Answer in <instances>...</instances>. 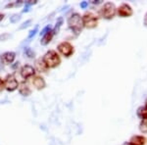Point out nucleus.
<instances>
[{"instance_id":"16","label":"nucleus","mask_w":147,"mask_h":145,"mask_svg":"<svg viewBox=\"0 0 147 145\" xmlns=\"http://www.w3.org/2000/svg\"><path fill=\"white\" fill-rule=\"evenodd\" d=\"M24 53H25L26 56L30 59L34 58V56H35V53L34 52V50L30 48V47H25V48H24Z\"/></svg>"},{"instance_id":"25","label":"nucleus","mask_w":147,"mask_h":145,"mask_svg":"<svg viewBox=\"0 0 147 145\" xmlns=\"http://www.w3.org/2000/svg\"><path fill=\"white\" fill-rule=\"evenodd\" d=\"M37 3V1L36 0H34V1H32V0H30V1H26V5H28V6H32V5H34V4H36Z\"/></svg>"},{"instance_id":"3","label":"nucleus","mask_w":147,"mask_h":145,"mask_svg":"<svg viewBox=\"0 0 147 145\" xmlns=\"http://www.w3.org/2000/svg\"><path fill=\"white\" fill-rule=\"evenodd\" d=\"M116 13H117V8H116L115 4L112 3V2H107V3H105L100 9L101 17L106 19V20H111V19H113L115 17Z\"/></svg>"},{"instance_id":"6","label":"nucleus","mask_w":147,"mask_h":145,"mask_svg":"<svg viewBox=\"0 0 147 145\" xmlns=\"http://www.w3.org/2000/svg\"><path fill=\"white\" fill-rule=\"evenodd\" d=\"M57 49H58V51L60 52V53L62 54L63 56H65V57L72 56L73 54H74V52H75L74 46L70 43V42H68V41L61 42V43L59 44L58 46H57Z\"/></svg>"},{"instance_id":"24","label":"nucleus","mask_w":147,"mask_h":145,"mask_svg":"<svg viewBox=\"0 0 147 145\" xmlns=\"http://www.w3.org/2000/svg\"><path fill=\"white\" fill-rule=\"evenodd\" d=\"M80 8H82V9H85L87 6H88V2H87V1H82V2H80Z\"/></svg>"},{"instance_id":"20","label":"nucleus","mask_w":147,"mask_h":145,"mask_svg":"<svg viewBox=\"0 0 147 145\" xmlns=\"http://www.w3.org/2000/svg\"><path fill=\"white\" fill-rule=\"evenodd\" d=\"M20 20H21V16L18 15V14H14L12 17H10V22L13 23V24L17 23L18 21H20Z\"/></svg>"},{"instance_id":"23","label":"nucleus","mask_w":147,"mask_h":145,"mask_svg":"<svg viewBox=\"0 0 147 145\" xmlns=\"http://www.w3.org/2000/svg\"><path fill=\"white\" fill-rule=\"evenodd\" d=\"M23 3V1H16L15 3H10V4H7L6 5V8H9V7H13V6H19Z\"/></svg>"},{"instance_id":"14","label":"nucleus","mask_w":147,"mask_h":145,"mask_svg":"<svg viewBox=\"0 0 147 145\" xmlns=\"http://www.w3.org/2000/svg\"><path fill=\"white\" fill-rule=\"evenodd\" d=\"M136 115L142 121H147V107L140 106L136 111Z\"/></svg>"},{"instance_id":"9","label":"nucleus","mask_w":147,"mask_h":145,"mask_svg":"<svg viewBox=\"0 0 147 145\" xmlns=\"http://www.w3.org/2000/svg\"><path fill=\"white\" fill-rule=\"evenodd\" d=\"M32 84L36 89H43L46 86V82L44 78L40 76H34L32 78Z\"/></svg>"},{"instance_id":"15","label":"nucleus","mask_w":147,"mask_h":145,"mask_svg":"<svg viewBox=\"0 0 147 145\" xmlns=\"http://www.w3.org/2000/svg\"><path fill=\"white\" fill-rule=\"evenodd\" d=\"M54 35V32H53V30H51L50 32H48L46 34H44L43 36L41 37V40H40V43H41V45H47L49 43V42L52 40V37H53Z\"/></svg>"},{"instance_id":"13","label":"nucleus","mask_w":147,"mask_h":145,"mask_svg":"<svg viewBox=\"0 0 147 145\" xmlns=\"http://www.w3.org/2000/svg\"><path fill=\"white\" fill-rule=\"evenodd\" d=\"M19 92H20L21 95L23 96H30L32 94V89L28 87V84H26L25 82H22L20 85H19Z\"/></svg>"},{"instance_id":"22","label":"nucleus","mask_w":147,"mask_h":145,"mask_svg":"<svg viewBox=\"0 0 147 145\" xmlns=\"http://www.w3.org/2000/svg\"><path fill=\"white\" fill-rule=\"evenodd\" d=\"M30 23H32V20H28V21H26V22H25V23H23V25L20 27V30H24V28H28V26L30 25Z\"/></svg>"},{"instance_id":"11","label":"nucleus","mask_w":147,"mask_h":145,"mask_svg":"<svg viewBox=\"0 0 147 145\" xmlns=\"http://www.w3.org/2000/svg\"><path fill=\"white\" fill-rule=\"evenodd\" d=\"M16 58V53L15 52H12V51H7L5 53L2 54L1 56V61L5 64H12L14 62Z\"/></svg>"},{"instance_id":"30","label":"nucleus","mask_w":147,"mask_h":145,"mask_svg":"<svg viewBox=\"0 0 147 145\" xmlns=\"http://www.w3.org/2000/svg\"><path fill=\"white\" fill-rule=\"evenodd\" d=\"M145 106L147 107V98H146V100H145Z\"/></svg>"},{"instance_id":"18","label":"nucleus","mask_w":147,"mask_h":145,"mask_svg":"<svg viewBox=\"0 0 147 145\" xmlns=\"http://www.w3.org/2000/svg\"><path fill=\"white\" fill-rule=\"evenodd\" d=\"M139 129H140L141 132L146 134L147 132V122L146 121H141L140 125H139Z\"/></svg>"},{"instance_id":"7","label":"nucleus","mask_w":147,"mask_h":145,"mask_svg":"<svg viewBox=\"0 0 147 145\" xmlns=\"http://www.w3.org/2000/svg\"><path fill=\"white\" fill-rule=\"evenodd\" d=\"M117 14L122 18H127L132 16L134 14V10L130 7V5H129L127 3H123L119 6V8L117 9Z\"/></svg>"},{"instance_id":"29","label":"nucleus","mask_w":147,"mask_h":145,"mask_svg":"<svg viewBox=\"0 0 147 145\" xmlns=\"http://www.w3.org/2000/svg\"><path fill=\"white\" fill-rule=\"evenodd\" d=\"M123 145H130V144L129 143V142H125V143L123 144Z\"/></svg>"},{"instance_id":"10","label":"nucleus","mask_w":147,"mask_h":145,"mask_svg":"<svg viewBox=\"0 0 147 145\" xmlns=\"http://www.w3.org/2000/svg\"><path fill=\"white\" fill-rule=\"evenodd\" d=\"M147 139L143 135H134L130 137L129 143L130 145H144L146 143Z\"/></svg>"},{"instance_id":"8","label":"nucleus","mask_w":147,"mask_h":145,"mask_svg":"<svg viewBox=\"0 0 147 145\" xmlns=\"http://www.w3.org/2000/svg\"><path fill=\"white\" fill-rule=\"evenodd\" d=\"M20 73H21V77H22L24 80H28V78H30L34 77L35 69L30 65H25L21 69Z\"/></svg>"},{"instance_id":"31","label":"nucleus","mask_w":147,"mask_h":145,"mask_svg":"<svg viewBox=\"0 0 147 145\" xmlns=\"http://www.w3.org/2000/svg\"><path fill=\"white\" fill-rule=\"evenodd\" d=\"M146 122H147V121H146Z\"/></svg>"},{"instance_id":"27","label":"nucleus","mask_w":147,"mask_h":145,"mask_svg":"<svg viewBox=\"0 0 147 145\" xmlns=\"http://www.w3.org/2000/svg\"><path fill=\"white\" fill-rule=\"evenodd\" d=\"M101 2V0H94V1H92V4H96L97 5V4H100Z\"/></svg>"},{"instance_id":"19","label":"nucleus","mask_w":147,"mask_h":145,"mask_svg":"<svg viewBox=\"0 0 147 145\" xmlns=\"http://www.w3.org/2000/svg\"><path fill=\"white\" fill-rule=\"evenodd\" d=\"M36 32H38V26H35L34 30H30V34H28V38H32V37L36 34Z\"/></svg>"},{"instance_id":"2","label":"nucleus","mask_w":147,"mask_h":145,"mask_svg":"<svg viewBox=\"0 0 147 145\" xmlns=\"http://www.w3.org/2000/svg\"><path fill=\"white\" fill-rule=\"evenodd\" d=\"M42 60L44 61V63L46 64V66L48 69H54L58 67L61 64V58L58 55L56 51L54 50H49L45 53V55L43 56Z\"/></svg>"},{"instance_id":"12","label":"nucleus","mask_w":147,"mask_h":145,"mask_svg":"<svg viewBox=\"0 0 147 145\" xmlns=\"http://www.w3.org/2000/svg\"><path fill=\"white\" fill-rule=\"evenodd\" d=\"M35 69L39 73H46L49 70L48 67L46 66V64L44 63V61L42 60V58H39L35 61Z\"/></svg>"},{"instance_id":"5","label":"nucleus","mask_w":147,"mask_h":145,"mask_svg":"<svg viewBox=\"0 0 147 145\" xmlns=\"http://www.w3.org/2000/svg\"><path fill=\"white\" fill-rule=\"evenodd\" d=\"M18 87H19V82L17 80V78L14 77L13 75L7 76L5 80H4V88L9 92H13V91H15Z\"/></svg>"},{"instance_id":"17","label":"nucleus","mask_w":147,"mask_h":145,"mask_svg":"<svg viewBox=\"0 0 147 145\" xmlns=\"http://www.w3.org/2000/svg\"><path fill=\"white\" fill-rule=\"evenodd\" d=\"M62 25H63V18L60 17V18L58 19V20H57L56 25H55V28H54V30H53L54 34H58L59 30H60V28H61V26H62Z\"/></svg>"},{"instance_id":"4","label":"nucleus","mask_w":147,"mask_h":145,"mask_svg":"<svg viewBox=\"0 0 147 145\" xmlns=\"http://www.w3.org/2000/svg\"><path fill=\"white\" fill-rule=\"evenodd\" d=\"M82 24H84V28H94L97 27L98 24V18L96 15H94L91 12H87L82 16Z\"/></svg>"},{"instance_id":"21","label":"nucleus","mask_w":147,"mask_h":145,"mask_svg":"<svg viewBox=\"0 0 147 145\" xmlns=\"http://www.w3.org/2000/svg\"><path fill=\"white\" fill-rule=\"evenodd\" d=\"M52 30V28H51V26L50 25H48V26H46V27L45 28H43V30H41V32H39V34L40 35H41V36H43V35L44 34H47V32H50V30Z\"/></svg>"},{"instance_id":"28","label":"nucleus","mask_w":147,"mask_h":145,"mask_svg":"<svg viewBox=\"0 0 147 145\" xmlns=\"http://www.w3.org/2000/svg\"><path fill=\"white\" fill-rule=\"evenodd\" d=\"M4 16H5L4 14H0V22H1V21L4 19Z\"/></svg>"},{"instance_id":"1","label":"nucleus","mask_w":147,"mask_h":145,"mask_svg":"<svg viewBox=\"0 0 147 145\" xmlns=\"http://www.w3.org/2000/svg\"><path fill=\"white\" fill-rule=\"evenodd\" d=\"M68 26L76 35H79L84 28L82 18L79 13H74L68 19Z\"/></svg>"},{"instance_id":"26","label":"nucleus","mask_w":147,"mask_h":145,"mask_svg":"<svg viewBox=\"0 0 147 145\" xmlns=\"http://www.w3.org/2000/svg\"><path fill=\"white\" fill-rule=\"evenodd\" d=\"M3 89H4V82L1 80V78H0V92H1Z\"/></svg>"}]
</instances>
